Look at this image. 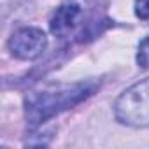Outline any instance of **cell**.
<instances>
[{
  "label": "cell",
  "instance_id": "3957f363",
  "mask_svg": "<svg viewBox=\"0 0 149 149\" xmlns=\"http://www.w3.org/2000/svg\"><path fill=\"white\" fill-rule=\"evenodd\" d=\"M7 46L11 54L19 60H35L46 51L47 37L40 28L26 26L14 32Z\"/></svg>",
  "mask_w": 149,
  "mask_h": 149
},
{
  "label": "cell",
  "instance_id": "8992f818",
  "mask_svg": "<svg viewBox=\"0 0 149 149\" xmlns=\"http://www.w3.org/2000/svg\"><path fill=\"white\" fill-rule=\"evenodd\" d=\"M135 14L144 21L149 19V0H135Z\"/></svg>",
  "mask_w": 149,
  "mask_h": 149
},
{
  "label": "cell",
  "instance_id": "6da1fadb",
  "mask_svg": "<svg viewBox=\"0 0 149 149\" xmlns=\"http://www.w3.org/2000/svg\"><path fill=\"white\" fill-rule=\"evenodd\" d=\"M97 90L93 81L77 83V84H60L49 86L44 90L30 91L25 97V116L30 128H37L56 114L81 104L91 97Z\"/></svg>",
  "mask_w": 149,
  "mask_h": 149
},
{
  "label": "cell",
  "instance_id": "7a4b0ae2",
  "mask_svg": "<svg viewBox=\"0 0 149 149\" xmlns=\"http://www.w3.org/2000/svg\"><path fill=\"white\" fill-rule=\"evenodd\" d=\"M119 123L133 128L149 126V77L125 90L114 104Z\"/></svg>",
  "mask_w": 149,
  "mask_h": 149
},
{
  "label": "cell",
  "instance_id": "5b68a950",
  "mask_svg": "<svg viewBox=\"0 0 149 149\" xmlns=\"http://www.w3.org/2000/svg\"><path fill=\"white\" fill-rule=\"evenodd\" d=\"M137 63L142 68H149V37H144L139 44L137 51Z\"/></svg>",
  "mask_w": 149,
  "mask_h": 149
},
{
  "label": "cell",
  "instance_id": "277c9868",
  "mask_svg": "<svg viewBox=\"0 0 149 149\" xmlns=\"http://www.w3.org/2000/svg\"><path fill=\"white\" fill-rule=\"evenodd\" d=\"M79 16H81V7L77 4L67 2V4L60 6L56 9V13L53 14L51 21H49V28H51L53 35H58V37L67 35L74 26H76Z\"/></svg>",
  "mask_w": 149,
  "mask_h": 149
}]
</instances>
